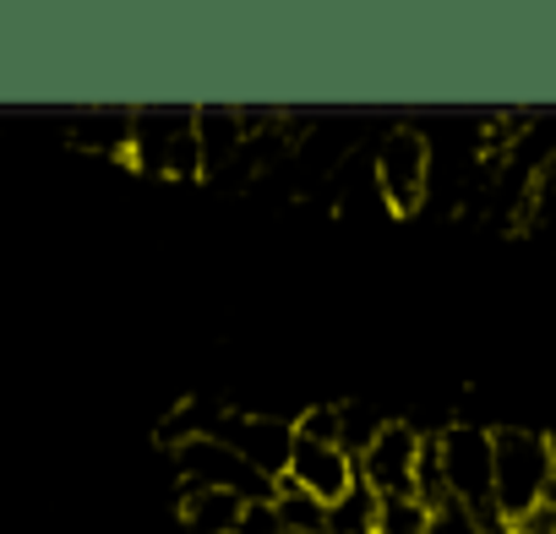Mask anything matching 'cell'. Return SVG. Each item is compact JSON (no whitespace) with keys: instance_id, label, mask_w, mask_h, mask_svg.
<instances>
[{"instance_id":"cell-3","label":"cell","mask_w":556,"mask_h":534,"mask_svg":"<svg viewBox=\"0 0 556 534\" xmlns=\"http://www.w3.org/2000/svg\"><path fill=\"white\" fill-rule=\"evenodd\" d=\"M371 169H377V202L399 218L420 213L431 196V137L415 126H393L377 148H371Z\"/></svg>"},{"instance_id":"cell-11","label":"cell","mask_w":556,"mask_h":534,"mask_svg":"<svg viewBox=\"0 0 556 534\" xmlns=\"http://www.w3.org/2000/svg\"><path fill=\"white\" fill-rule=\"evenodd\" d=\"M131 115L137 110H88L77 120V142L99 153H131Z\"/></svg>"},{"instance_id":"cell-8","label":"cell","mask_w":556,"mask_h":534,"mask_svg":"<svg viewBox=\"0 0 556 534\" xmlns=\"http://www.w3.org/2000/svg\"><path fill=\"white\" fill-rule=\"evenodd\" d=\"M197 142H202V175H229L235 158L245 153V120L240 110H224V104H207L197 110Z\"/></svg>"},{"instance_id":"cell-9","label":"cell","mask_w":556,"mask_h":534,"mask_svg":"<svg viewBox=\"0 0 556 534\" xmlns=\"http://www.w3.org/2000/svg\"><path fill=\"white\" fill-rule=\"evenodd\" d=\"M240 512H245V501L235 491H213V485H186L180 491L186 534H240Z\"/></svg>"},{"instance_id":"cell-14","label":"cell","mask_w":556,"mask_h":534,"mask_svg":"<svg viewBox=\"0 0 556 534\" xmlns=\"http://www.w3.org/2000/svg\"><path fill=\"white\" fill-rule=\"evenodd\" d=\"M426 523H431V507L420 496H388L377 512V534H426Z\"/></svg>"},{"instance_id":"cell-7","label":"cell","mask_w":556,"mask_h":534,"mask_svg":"<svg viewBox=\"0 0 556 534\" xmlns=\"http://www.w3.org/2000/svg\"><path fill=\"white\" fill-rule=\"evenodd\" d=\"M285 480L301 485V491H312L323 507H339L361 474H355V458H350L339 442H306V436L295 431V453H290V474H285Z\"/></svg>"},{"instance_id":"cell-2","label":"cell","mask_w":556,"mask_h":534,"mask_svg":"<svg viewBox=\"0 0 556 534\" xmlns=\"http://www.w3.org/2000/svg\"><path fill=\"white\" fill-rule=\"evenodd\" d=\"M491 447H496V512L513 523V518H523V512L545 496V485L556 480L551 436L523 431V425H502V431H491Z\"/></svg>"},{"instance_id":"cell-5","label":"cell","mask_w":556,"mask_h":534,"mask_svg":"<svg viewBox=\"0 0 556 534\" xmlns=\"http://www.w3.org/2000/svg\"><path fill=\"white\" fill-rule=\"evenodd\" d=\"M224 447H235L256 474H267L273 485L290 474V453H295V425L290 420H273V415H240V409H229L224 420H218V431H213Z\"/></svg>"},{"instance_id":"cell-4","label":"cell","mask_w":556,"mask_h":534,"mask_svg":"<svg viewBox=\"0 0 556 534\" xmlns=\"http://www.w3.org/2000/svg\"><path fill=\"white\" fill-rule=\"evenodd\" d=\"M431 442H437V458H442L447 496L475 507L480 518H502L496 512V447H491V431L485 425H447Z\"/></svg>"},{"instance_id":"cell-12","label":"cell","mask_w":556,"mask_h":534,"mask_svg":"<svg viewBox=\"0 0 556 534\" xmlns=\"http://www.w3.org/2000/svg\"><path fill=\"white\" fill-rule=\"evenodd\" d=\"M377 512H382V496L366 480H355L350 496L328 507V534H377Z\"/></svg>"},{"instance_id":"cell-15","label":"cell","mask_w":556,"mask_h":534,"mask_svg":"<svg viewBox=\"0 0 556 534\" xmlns=\"http://www.w3.org/2000/svg\"><path fill=\"white\" fill-rule=\"evenodd\" d=\"M240 534H285V523H278L273 501H245V512H240Z\"/></svg>"},{"instance_id":"cell-10","label":"cell","mask_w":556,"mask_h":534,"mask_svg":"<svg viewBox=\"0 0 556 534\" xmlns=\"http://www.w3.org/2000/svg\"><path fill=\"white\" fill-rule=\"evenodd\" d=\"M273 512H278V523L295 529V534H328V507H323L312 491L290 485V480H278V491H273Z\"/></svg>"},{"instance_id":"cell-1","label":"cell","mask_w":556,"mask_h":534,"mask_svg":"<svg viewBox=\"0 0 556 534\" xmlns=\"http://www.w3.org/2000/svg\"><path fill=\"white\" fill-rule=\"evenodd\" d=\"M142 175L164 180H197L202 175V142H197V110H137L131 115V153Z\"/></svg>"},{"instance_id":"cell-6","label":"cell","mask_w":556,"mask_h":534,"mask_svg":"<svg viewBox=\"0 0 556 534\" xmlns=\"http://www.w3.org/2000/svg\"><path fill=\"white\" fill-rule=\"evenodd\" d=\"M420 431L404 420H388L377 442L355 458V474L388 501V496H415V469H420Z\"/></svg>"},{"instance_id":"cell-13","label":"cell","mask_w":556,"mask_h":534,"mask_svg":"<svg viewBox=\"0 0 556 534\" xmlns=\"http://www.w3.org/2000/svg\"><path fill=\"white\" fill-rule=\"evenodd\" d=\"M426 534H507V523H502V518H480L475 507H464V501L447 496V501L431 507Z\"/></svg>"}]
</instances>
